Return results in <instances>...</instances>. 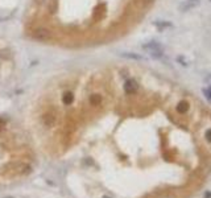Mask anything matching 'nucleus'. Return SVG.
<instances>
[{
	"label": "nucleus",
	"instance_id": "obj_1",
	"mask_svg": "<svg viewBox=\"0 0 211 198\" xmlns=\"http://www.w3.org/2000/svg\"><path fill=\"white\" fill-rule=\"evenodd\" d=\"M142 49L152 55L153 58H161L164 55V46L157 41H149L142 45Z\"/></svg>",
	"mask_w": 211,
	"mask_h": 198
},
{
	"label": "nucleus",
	"instance_id": "obj_2",
	"mask_svg": "<svg viewBox=\"0 0 211 198\" xmlns=\"http://www.w3.org/2000/svg\"><path fill=\"white\" fill-rule=\"evenodd\" d=\"M33 38L41 42H46L53 38V34L47 28H37V29L33 30Z\"/></svg>",
	"mask_w": 211,
	"mask_h": 198
},
{
	"label": "nucleus",
	"instance_id": "obj_3",
	"mask_svg": "<svg viewBox=\"0 0 211 198\" xmlns=\"http://www.w3.org/2000/svg\"><path fill=\"white\" fill-rule=\"evenodd\" d=\"M137 90H139V83L135 81V79H127L125 83H124V91H125V94H128V95H132L135 93H137Z\"/></svg>",
	"mask_w": 211,
	"mask_h": 198
},
{
	"label": "nucleus",
	"instance_id": "obj_4",
	"mask_svg": "<svg viewBox=\"0 0 211 198\" xmlns=\"http://www.w3.org/2000/svg\"><path fill=\"white\" fill-rule=\"evenodd\" d=\"M55 120H57V118H55V115L53 112H46V114L42 115V123L45 127H47V128L53 127L55 124Z\"/></svg>",
	"mask_w": 211,
	"mask_h": 198
},
{
	"label": "nucleus",
	"instance_id": "obj_5",
	"mask_svg": "<svg viewBox=\"0 0 211 198\" xmlns=\"http://www.w3.org/2000/svg\"><path fill=\"white\" fill-rule=\"evenodd\" d=\"M189 108H190V104L186 101H182V102H180L177 104V111L180 114H186L189 111Z\"/></svg>",
	"mask_w": 211,
	"mask_h": 198
},
{
	"label": "nucleus",
	"instance_id": "obj_6",
	"mask_svg": "<svg viewBox=\"0 0 211 198\" xmlns=\"http://www.w3.org/2000/svg\"><path fill=\"white\" fill-rule=\"evenodd\" d=\"M73 101H74V94H73V93L67 91V93L63 94V97H62V102H63V104L70 106L71 103H73Z\"/></svg>",
	"mask_w": 211,
	"mask_h": 198
},
{
	"label": "nucleus",
	"instance_id": "obj_7",
	"mask_svg": "<svg viewBox=\"0 0 211 198\" xmlns=\"http://www.w3.org/2000/svg\"><path fill=\"white\" fill-rule=\"evenodd\" d=\"M197 5V0H188V2H185V3H182L180 8L182 11H189L190 8H193V7H195Z\"/></svg>",
	"mask_w": 211,
	"mask_h": 198
},
{
	"label": "nucleus",
	"instance_id": "obj_8",
	"mask_svg": "<svg viewBox=\"0 0 211 198\" xmlns=\"http://www.w3.org/2000/svg\"><path fill=\"white\" fill-rule=\"evenodd\" d=\"M89 99H90V103H91L93 106H98L99 103L102 102V97H100L99 94H93V95H90Z\"/></svg>",
	"mask_w": 211,
	"mask_h": 198
},
{
	"label": "nucleus",
	"instance_id": "obj_9",
	"mask_svg": "<svg viewBox=\"0 0 211 198\" xmlns=\"http://www.w3.org/2000/svg\"><path fill=\"white\" fill-rule=\"evenodd\" d=\"M177 61L180 62L182 66H189V65H190V61H189V59H186L184 55H178V57H177Z\"/></svg>",
	"mask_w": 211,
	"mask_h": 198
},
{
	"label": "nucleus",
	"instance_id": "obj_10",
	"mask_svg": "<svg viewBox=\"0 0 211 198\" xmlns=\"http://www.w3.org/2000/svg\"><path fill=\"white\" fill-rule=\"evenodd\" d=\"M154 25L158 27V28H169V27H172V23H169V21H156L154 23Z\"/></svg>",
	"mask_w": 211,
	"mask_h": 198
},
{
	"label": "nucleus",
	"instance_id": "obj_11",
	"mask_svg": "<svg viewBox=\"0 0 211 198\" xmlns=\"http://www.w3.org/2000/svg\"><path fill=\"white\" fill-rule=\"evenodd\" d=\"M203 94L207 101L211 102V86H209V89H203Z\"/></svg>",
	"mask_w": 211,
	"mask_h": 198
},
{
	"label": "nucleus",
	"instance_id": "obj_12",
	"mask_svg": "<svg viewBox=\"0 0 211 198\" xmlns=\"http://www.w3.org/2000/svg\"><path fill=\"white\" fill-rule=\"evenodd\" d=\"M123 55L127 58H132V59H142V57L140 55H136V54H131V53H123Z\"/></svg>",
	"mask_w": 211,
	"mask_h": 198
},
{
	"label": "nucleus",
	"instance_id": "obj_13",
	"mask_svg": "<svg viewBox=\"0 0 211 198\" xmlns=\"http://www.w3.org/2000/svg\"><path fill=\"white\" fill-rule=\"evenodd\" d=\"M205 137H206V140H207L209 143H211V128L206 131V133H205Z\"/></svg>",
	"mask_w": 211,
	"mask_h": 198
},
{
	"label": "nucleus",
	"instance_id": "obj_14",
	"mask_svg": "<svg viewBox=\"0 0 211 198\" xmlns=\"http://www.w3.org/2000/svg\"><path fill=\"white\" fill-rule=\"evenodd\" d=\"M51 0H36V3L38 4V5H45V4H47V3H50Z\"/></svg>",
	"mask_w": 211,
	"mask_h": 198
},
{
	"label": "nucleus",
	"instance_id": "obj_15",
	"mask_svg": "<svg viewBox=\"0 0 211 198\" xmlns=\"http://www.w3.org/2000/svg\"><path fill=\"white\" fill-rule=\"evenodd\" d=\"M205 83H206V85H209V86H211V74H209L207 77L205 78Z\"/></svg>",
	"mask_w": 211,
	"mask_h": 198
},
{
	"label": "nucleus",
	"instance_id": "obj_16",
	"mask_svg": "<svg viewBox=\"0 0 211 198\" xmlns=\"http://www.w3.org/2000/svg\"><path fill=\"white\" fill-rule=\"evenodd\" d=\"M205 198H211V192H206L205 193Z\"/></svg>",
	"mask_w": 211,
	"mask_h": 198
},
{
	"label": "nucleus",
	"instance_id": "obj_17",
	"mask_svg": "<svg viewBox=\"0 0 211 198\" xmlns=\"http://www.w3.org/2000/svg\"><path fill=\"white\" fill-rule=\"evenodd\" d=\"M142 2H144V3H152L153 0H142Z\"/></svg>",
	"mask_w": 211,
	"mask_h": 198
}]
</instances>
